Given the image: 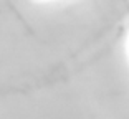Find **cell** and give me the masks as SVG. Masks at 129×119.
I'll use <instances>...</instances> for the list:
<instances>
[]
</instances>
